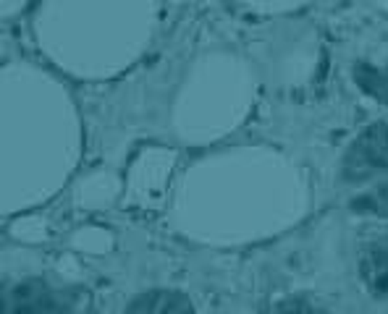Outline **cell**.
I'll return each mask as SVG.
<instances>
[{"label":"cell","instance_id":"cell-1","mask_svg":"<svg viewBox=\"0 0 388 314\" xmlns=\"http://www.w3.org/2000/svg\"><path fill=\"white\" fill-rule=\"evenodd\" d=\"M359 270L370 291L378 296H388V241H378L367 247L359 259Z\"/></svg>","mask_w":388,"mask_h":314},{"label":"cell","instance_id":"cell-2","mask_svg":"<svg viewBox=\"0 0 388 314\" xmlns=\"http://www.w3.org/2000/svg\"><path fill=\"white\" fill-rule=\"evenodd\" d=\"M129 314H192L189 312V301L179 296V293H149L142 296Z\"/></svg>","mask_w":388,"mask_h":314}]
</instances>
